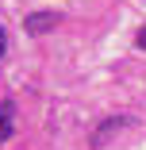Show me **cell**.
<instances>
[{"instance_id": "5", "label": "cell", "mask_w": 146, "mask_h": 150, "mask_svg": "<svg viewBox=\"0 0 146 150\" xmlns=\"http://www.w3.org/2000/svg\"><path fill=\"white\" fill-rule=\"evenodd\" d=\"M135 46H142V50H146V27L138 31V39H135Z\"/></svg>"}, {"instance_id": "1", "label": "cell", "mask_w": 146, "mask_h": 150, "mask_svg": "<svg viewBox=\"0 0 146 150\" xmlns=\"http://www.w3.org/2000/svg\"><path fill=\"white\" fill-rule=\"evenodd\" d=\"M58 27V12H31L23 19V31L31 35V39H39V35H46V31H54Z\"/></svg>"}, {"instance_id": "3", "label": "cell", "mask_w": 146, "mask_h": 150, "mask_svg": "<svg viewBox=\"0 0 146 150\" xmlns=\"http://www.w3.org/2000/svg\"><path fill=\"white\" fill-rule=\"evenodd\" d=\"M131 119H108V123H100V131H96V142H104L111 131H119V127H127Z\"/></svg>"}, {"instance_id": "2", "label": "cell", "mask_w": 146, "mask_h": 150, "mask_svg": "<svg viewBox=\"0 0 146 150\" xmlns=\"http://www.w3.org/2000/svg\"><path fill=\"white\" fill-rule=\"evenodd\" d=\"M12 135H16V104L0 100V142H8Z\"/></svg>"}, {"instance_id": "4", "label": "cell", "mask_w": 146, "mask_h": 150, "mask_svg": "<svg viewBox=\"0 0 146 150\" xmlns=\"http://www.w3.org/2000/svg\"><path fill=\"white\" fill-rule=\"evenodd\" d=\"M4 50H8V35H4V27H0V58H4Z\"/></svg>"}]
</instances>
